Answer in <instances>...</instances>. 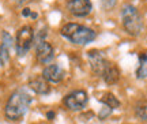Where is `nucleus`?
Returning a JSON list of instances; mask_svg holds the SVG:
<instances>
[{
	"instance_id": "obj_19",
	"label": "nucleus",
	"mask_w": 147,
	"mask_h": 124,
	"mask_svg": "<svg viewBox=\"0 0 147 124\" xmlns=\"http://www.w3.org/2000/svg\"><path fill=\"white\" fill-rule=\"evenodd\" d=\"M18 1V4H22V3H25V1H27V0H16Z\"/></svg>"
},
{
	"instance_id": "obj_12",
	"label": "nucleus",
	"mask_w": 147,
	"mask_h": 124,
	"mask_svg": "<svg viewBox=\"0 0 147 124\" xmlns=\"http://www.w3.org/2000/svg\"><path fill=\"white\" fill-rule=\"evenodd\" d=\"M104 81H105L108 85H113V83H117L119 79H120V68L116 66L113 62H109L108 66L105 67V70L102 71V74L100 75Z\"/></svg>"
},
{
	"instance_id": "obj_10",
	"label": "nucleus",
	"mask_w": 147,
	"mask_h": 124,
	"mask_svg": "<svg viewBox=\"0 0 147 124\" xmlns=\"http://www.w3.org/2000/svg\"><path fill=\"white\" fill-rule=\"evenodd\" d=\"M27 86L32 89L33 91L36 94H48L51 93V86H49V83L44 79L42 75H34L29 79V82H27Z\"/></svg>"
},
{
	"instance_id": "obj_5",
	"label": "nucleus",
	"mask_w": 147,
	"mask_h": 124,
	"mask_svg": "<svg viewBox=\"0 0 147 124\" xmlns=\"http://www.w3.org/2000/svg\"><path fill=\"white\" fill-rule=\"evenodd\" d=\"M87 101H89V96L84 90H75L64 97V105L69 110H75V112L82 110L87 105Z\"/></svg>"
},
{
	"instance_id": "obj_3",
	"label": "nucleus",
	"mask_w": 147,
	"mask_h": 124,
	"mask_svg": "<svg viewBox=\"0 0 147 124\" xmlns=\"http://www.w3.org/2000/svg\"><path fill=\"white\" fill-rule=\"evenodd\" d=\"M121 25L127 31V34L138 37L143 30V18L138 8L132 4H124L120 12Z\"/></svg>"
},
{
	"instance_id": "obj_17",
	"label": "nucleus",
	"mask_w": 147,
	"mask_h": 124,
	"mask_svg": "<svg viewBox=\"0 0 147 124\" xmlns=\"http://www.w3.org/2000/svg\"><path fill=\"white\" fill-rule=\"evenodd\" d=\"M22 15H23V16L32 15V11H30V8H23V10H22Z\"/></svg>"
},
{
	"instance_id": "obj_13",
	"label": "nucleus",
	"mask_w": 147,
	"mask_h": 124,
	"mask_svg": "<svg viewBox=\"0 0 147 124\" xmlns=\"http://www.w3.org/2000/svg\"><path fill=\"white\" fill-rule=\"evenodd\" d=\"M138 79H146L147 78V52L139 53V66L135 73Z\"/></svg>"
},
{
	"instance_id": "obj_11",
	"label": "nucleus",
	"mask_w": 147,
	"mask_h": 124,
	"mask_svg": "<svg viewBox=\"0 0 147 124\" xmlns=\"http://www.w3.org/2000/svg\"><path fill=\"white\" fill-rule=\"evenodd\" d=\"M12 37L10 36V33L3 31L1 36V45H0V67L4 66L5 63L10 59V51L12 48Z\"/></svg>"
},
{
	"instance_id": "obj_7",
	"label": "nucleus",
	"mask_w": 147,
	"mask_h": 124,
	"mask_svg": "<svg viewBox=\"0 0 147 124\" xmlns=\"http://www.w3.org/2000/svg\"><path fill=\"white\" fill-rule=\"evenodd\" d=\"M87 59H89L90 67L94 71L97 75H101L102 71L105 70V67L108 66V63L110 62L109 59H106V56L98 49H91L87 52Z\"/></svg>"
},
{
	"instance_id": "obj_14",
	"label": "nucleus",
	"mask_w": 147,
	"mask_h": 124,
	"mask_svg": "<svg viewBox=\"0 0 147 124\" xmlns=\"http://www.w3.org/2000/svg\"><path fill=\"white\" fill-rule=\"evenodd\" d=\"M100 101L102 104H105V106H108L109 109H117V108H120V101H119V98L116 97L115 94H112V93H104L102 94V97L100 98Z\"/></svg>"
},
{
	"instance_id": "obj_16",
	"label": "nucleus",
	"mask_w": 147,
	"mask_h": 124,
	"mask_svg": "<svg viewBox=\"0 0 147 124\" xmlns=\"http://www.w3.org/2000/svg\"><path fill=\"white\" fill-rule=\"evenodd\" d=\"M101 3H102V7H104L105 10H112L116 5L117 0H101Z\"/></svg>"
},
{
	"instance_id": "obj_2",
	"label": "nucleus",
	"mask_w": 147,
	"mask_h": 124,
	"mask_svg": "<svg viewBox=\"0 0 147 124\" xmlns=\"http://www.w3.org/2000/svg\"><path fill=\"white\" fill-rule=\"evenodd\" d=\"M60 34L76 45H87L97 37V33L93 29L79 23H65L60 29Z\"/></svg>"
},
{
	"instance_id": "obj_6",
	"label": "nucleus",
	"mask_w": 147,
	"mask_h": 124,
	"mask_svg": "<svg viewBox=\"0 0 147 124\" xmlns=\"http://www.w3.org/2000/svg\"><path fill=\"white\" fill-rule=\"evenodd\" d=\"M67 10L69 14L78 18L87 16L93 10V4L90 0H67Z\"/></svg>"
},
{
	"instance_id": "obj_4",
	"label": "nucleus",
	"mask_w": 147,
	"mask_h": 124,
	"mask_svg": "<svg viewBox=\"0 0 147 124\" xmlns=\"http://www.w3.org/2000/svg\"><path fill=\"white\" fill-rule=\"evenodd\" d=\"M34 42V30L32 26L25 25L18 30L15 37V51L18 56H25Z\"/></svg>"
},
{
	"instance_id": "obj_8",
	"label": "nucleus",
	"mask_w": 147,
	"mask_h": 124,
	"mask_svg": "<svg viewBox=\"0 0 147 124\" xmlns=\"http://www.w3.org/2000/svg\"><path fill=\"white\" fill-rule=\"evenodd\" d=\"M36 56L41 64H51L55 59V49L47 40L36 42Z\"/></svg>"
},
{
	"instance_id": "obj_1",
	"label": "nucleus",
	"mask_w": 147,
	"mask_h": 124,
	"mask_svg": "<svg viewBox=\"0 0 147 124\" xmlns=\"http://www.w3.org/2000/svg\"><path fill=\"white\" fill-rule=\"evenodd\" d=\"M30 104H32V97H30V94L27 93L26 90H23V89L15 90L10 96V98L5 104V109H4L5 117L11 120V121L21 120L26 115Z\"/></svg>"
},
{
	"instance_id": "obj_15",
	"label": "nucleus",
	"mask_w": 147,
	"mask_h": 124,
	"mask_svg": "<svg viewBox=\"0 0 147 124\" xmlns=\"http://www.w3.org/2000/svg\"><path fill=\"white\" fill-rule=\"evenodd\" d=\"M135 113L140 120L147 121V105H138L135 109Z\"/></svg>"
},
{
	"instance_id": "obj_18",
	"label": "nucleus",
	"mask_w": 147,
	"mask_h": 124,
	"mask_svg": "<svg viewBox=\"0 0 147 124\" xmlns=\"http://www.w3.org/2000/svg\"><path fill=\"white\" fill-rule=\"evenodd\" d=\"M47 117L49 120H52L53 117H55V113H53V112H48V113H47Z\"/></svg>"
},
{
	"instance_id": "obj_9",
	"label": "nucleus",
	"mask_w": 147,
	"mask_h": 124,
	"mask_svg": "<svg viewBox=\"0 0 147 124\" xmlns=\"http://www.w3.org/2000/svg\"><path fill=\"white\" fill-rule=\"evenodd\" d=\"M65 71L63 68L57 66V64H49L44 68L42 71V77L48 83H59L64 79Z\"/></svg>"
}]
</instances>
